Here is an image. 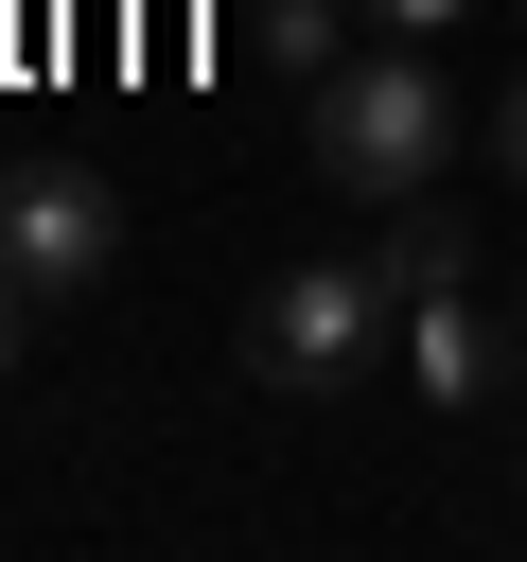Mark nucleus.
I'll return each mask as SVG.
<instances>
[{"label":"nucleus","instance_id":"f257e3e1","mask_svg":"<svg viewBox=\"0 0 527 562\" xmlns=\"http://www.w3.org/2000/svg\"><path fill=\"white\" fill-rule=\"evenodd\" d=\"M299 158H316V193H351V211H404V193H439V158H457L439 35H369V53H334V70L299 88Z\"/></svg>","mask_w":527,"mask_h":562},{"label":"nucleus","instance_id":"f03ea898","mask_svg":"<svg viewBox=\"0 0 527 562\" xmlns=\"http://www.w3.org/2000/svg\"><path fill=\"white\" fill-rule=\"evenodd\" d=\"M386 334H404V299H386V263H369V246L264 263V281H246V316H228L246 386H281V404H351V386L386 369Z\"/></svg>","mask_w":527,"mask_h":562},{"label":"nucleus","instance_id":"7ed1b4c3","mask_svg":"<svg viewBox=\"0 0 527 562\" xmlns=\"http://www.w3.org/2000/svg\"><path fill=\"white\" fill-rule=\"evenodd\" d=\"M105 263H123V193L88 158H18L0 176V281L18 299H105Z\"/></svg>","mask_w":527,"mask_h":562},{"label":"nucleus","instance_id":"20e7f679","mask_svg":"<svg viewBox=\"0 0 527 562\" xmlns=\"http://www.w3.org/2000/svg\"><path fill=\"white\" fill-rule=\"evenodd\" d=\"M369 263H386V299H457V281H474V211H457V193H404V211L369 228Z\"/></svg>","mask_w":527,"mask_h":562},{"label":"nucleus","instance_id":"39448f33","mask_svg":"<svg viewBox=\"0 0 527 562\" xmlns=\"http://www.w3.org/2000/svg\"><path fill=\"white\" fill-rule=\"evenodd\" d=\"M351 18H369V0H246V53H264L281 88H316V70L351 53Z\"/></svg>","mask_w":527,"mask_h":562},{"label":"nucleus","instance_id":"423d86ee","mask_svg":"<svg viewBox=\"0 0 527 562\" xmlns=\"http://www.w3.org/2000/svg\"><path fill=\"white\" fill-rule=\"evenodd\" d=\"M492 176H509V193H527V70H509V88H492Z\"/></svg>","mask_w":527,"mask_h":562},{"label":"nucleus","instance_id":"0eeeda50","mask_svg":"<svg viewBox=\"0 0 527 562\" xmlns=\"http://www.w3.org/2000/svg\"><path fill=\"white\" fill-rule=\"evenodd\" d=\"M474 0H369V35H457Z\"/></svg>","mask_w":527,"mask_h":562},{"label":"nucleus","instance_id":"6e6552de","mask_svg":"<svg viewBox=\"0 0 527 562\" xmlns=\"http://www.w3.org/2000/svg\"><path fill=\"white\" fill-rule=\"evenodd\" d=\"M509 351H527V281H509Z\"/></svg>","mask_w":527,"mask_h":562}]
</instances>
